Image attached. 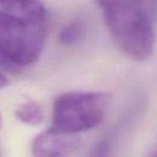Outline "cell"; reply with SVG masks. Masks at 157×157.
<instances>
[{
	"label": "cell",
	"instance_id": "5b68a950",
	"mask_svg": "<svg viewBox=\"0 0 157 157\" xmlns=\"http://www.w3.org/2000/svg\"><path fill=\"white\" fill-rule=\"evenodd\" d=\"M15 115L23 124L37 126L44 120V109L36 101H26L17 107Z\"/></svg>",
	"mask_w": 157,
	"mask_h": 157
},
{
	"label": "cell",
	"instance_id": "8992f818",
	"mask_svg": "<svg viewBox=\"0 0 157 157\" xmlns=\"http://www.w3.org/2000/svg\"><path fill=\"white\" fill-rule=\"evenodd\" d=\"M82 34V26L80 22H70L64 26L59 33V40L63 44L70 45L76 43Z\"/></svg>",
	"mask_w": 157,
	"mask_h": 157
},
{
	"label": "cell",
	"instance_id": "7a4b0ae2",
	"mask_svg": "<svg viewBox=\"0 0 157 157\" xmlns=\"http://www.w3.org/2000/svg\"><path fill=\"white\" fill-rule=\"evenodd\" d=\"M108 32L117 47L134 60H146L155 50L151 20L137 1H99Z\"/></svg>",
	"mask_w": 157,
	"mask_h": 157
},
{
	"label": "cell",
	"instance_id": "ba28073f",
	"mask_svg": "<svg viewBox=\"0 0 157 157\" xmlns=\"http://www.w3.org/2000/svg\"><path fill=\"white\" fill-rule=\"evenodd\" d=\"M7 85H9V80H7V77L0 71V88L6 87Z\"/></svg>",
	"mask_w": 157,
	"mask_h": 157
},
{
	"label": "cell",
	"instance_id": "52a82bcc",
	"mask_svg": "<svg viewBox=\"0 0 157 157\" xmlns=\"http://www.w3.org/2000/svg\"><path fill=\"white\" fill-rule=\"evenodd\" d=\"M91 157H110L109 156V142L107 140L99 141L93 148Z\"/></svg>",
	"mask_w": 157,
	"mask_h": 157
},
{
	"label": "cell",
	"instance_id": "6da1fadb",
	"mask_svg": "<svg viewBox=\"0 0 157 157\" xmlns=\"http://www.w3.org/2000/svg\"><path fill=\"white\" fill-rule=\"evenodd\" d=\"M45 38L47 10L42 2H0V58L31 65L40 58Z\"/></svg>",
	"mask_w": 157,
	"mask_h": 157
},
{
	"label": "cell",
	"instance_id": "3957f363",
	"mask_svg": "<svg viewBox=\"0 0 157 157\" xmlns=\"http://www.w3.org/2000/svg\"><path fill=\"white\" fill-rule=\"evenodd\" d=\"M112 96L102 91H70L53 102L52 128L76 135L98 126L109 108Z\"/></svg>",
	"mask_w": 157,
	"mask_h": 157
},
{
	"label": "cell",
	"instance_id": "30bf717a",
	"mask_svg": "<svg viewBox=\"0 0 157 157\" xmlns=\"http://www.w3.org/2000/svg\"><path fill=\"white\" fill-rule=\"evenodd\" d=\"M1 123H2V120H1V113H0V129H1Z\"/></svg>",
	"mask_w": 157,
	"mask_h": 157
},
{
	"label": "cell",
	"instance_id": "277c9868",
	"mask_svg": "<svg viewBox=\"0 0 157 157\" xmlns=\"http://www.w3.org/2000/svg\"><path fill=\"white\" fill-rule=\"evenodd\" d=\"M80 146L77 135L48 129L39 132L32 141L33 157H69Z\"/></svg>",
	"mask_w": 157,
	"mask_h": 157
},
{
	"label": "cell",
	"instance_id": "9c48e42d",
	"mask_svg": "<svg viewBox=\"0 0 157 157\" xmlns=\"http://www.w3.org/2000/svg\"><path fill=\"white\" fill-rule=\"evenodd\" d=\"M151 157H157V151H156V152H155V153H153Z\"/></svg>",
	"mask_w": 157,
	"mask_h": 157
}]
</instances>
